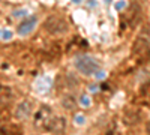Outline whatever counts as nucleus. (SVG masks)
<instances>
[{
  "mask_svg": "<svg viewBox=\"0 0 150 135\" xmlns=\"http://www.w3.org/2000/svg\"><path fill=\"white\" fill-rule=\"evenodd\" d=\"M36 23H38V18L36 17H29V18H26L24 21H21L18 24V35L20 36L30 35L35 30V27H36Z\"/></svg>",
  "mask_w": 150,
  "mask_h": 135,
  "instance_id": "nucleus-5",
  "label": "nucleus"
},
{
  "mask_svg": "<svg viewBox=\"0 0 150 135\" xmlns=\"http://www.w3.org/2000/svg\"><path fill=\"white\" fill-rule=\"evenodd\" d=\"M65 126H66V122H65L63 117L53 116L51 119H50L48 125L45 126V129L50 131V132H54V134H62L65 131Z\"/></svg>",
  "mask_w": 150,
  "mask_h": 135,
  "instance_id": "nucleus-4",
  "label": "nucleus"
},
{
  "mask_svg": "<svg viewBox=\"0 0 150 135\" xmlns=\"http://www.w3.org/2000/svg\"><path fill=\"white\" fill-rule=\"evenodd\" d=\"M132 56L138 60V62H146L150 59V47L146 39H137L132 47Z\"/></svg>",
  "mask_w": 150,
  "mask_h": 135,
  "instance_id": "nucleus-3",
  "label": "nucleus"
},
{
  "mask_svg": "<svg viewBox=\"0 0 150 135\" xmlns=\"http://www.w3.org/2000/svg\"><path fill=\"white\" fill-rule=\"evenodd\" d=\"M140 95L144 98L146 101H150V81H147V83H144V84L141 86Z\"/></svg>",
  "mask_w": 150,
  "mask_h": 135,
  "instance_id": "nucleus-7",
  "label": "nucleus"
},
{
  "mask_svg": "<svg viewBox=\"0 0 150 135\" xmlns=\"http://www.w3.org/2000/svg\"><path fill=\"white\" fill-rule=\"evenodd\" d=\"M44 29L45 32H48L53 36H60L69 32V23L59 15H50L45 21H44Z\"/></svg>",
  "mask_w": 150,
  "mask_h": 135,
  "instance_id": "nucleus-2",
  "label": "nucleus"
},
{
  "mask_svg": "<svg viewBox=\"0 0 150 135\" xmlns=\"http://www.w3.org/2000/svg\"><path fill=\"white\" fill-rule=\"evenodd\" d=\"M72 2H75V3H80V2H83V0H72Z\"/></svg>",
  "mask_w": 150,
  "mask_h": 135,
  "instance_id": "nucleus-11",
  "label": "nucleus"
},
{
  "mask_svg": "<svg viewBox=\"0 0 150 135\" xmlns=\"http://www.w3.org/2000/svg\"><path fill=\"white\" fill-rule=\"evenodd\" d=\"M63 107H65V108H69V110H72V108L75 107V102H74L72 98H68V99L65 98V99H63Z\"/></svg>",
  "mask_w": 150,
  "mask_h": 135,
  "instance_id": "nucleus-8",
  "label": "nucleus"
},
{
  "mask_svg": "<svg viewBox=\"0 0 150 135\" xmlns=\"http://www.w3.org/2000/svg\"><path fill=\"white\" fill-rule=\"evenodd\" d=\"M147 135H150V123L147 125Z\"/></svg>",
  "mask_w": 150,
  "mask_h": 135,
  "instance_id": "nucleus-10",
  "label": "nucleus"
},
{
  "mask_svg": "<svg viewBox=\"0 0 150 135\" xmlns=\"http://www.w3.org/2000/svg\"><path fill=\"white\" fill-rule=\"evenodd\" d=\"M2 36H3V39H9V38H11V33H9V32H5V30H3Z\"/></svg>",
  "mask_w": 150,
  "mask_h": 135,
  "instance_id": "nucleus-9",
  "label": "nucleus"
},
{
  "mask_svg": "<svg viewBox=\"0 0 150 135\" xmlns=\"http://www.w3.org/2000/svg\"><path fill=\"white\" fill-rule=\"evenodd\" d=\"M32 111V104L29 101H23L17 105V110H15V116L18 119H26Z\"/></svg>",
  "mask_w": 150,
  "mask_h": 135,
  "instance_id": "nucleus-6",
  "label": "nucleus"
},
{
  "mask_svg": "<svg viewBox=\"0 0 150 135\" xmlns=\"http://www.w3.org/2000/svg\"><path fill=\"white\" fill-rule=\"evenodd\" d=\"M75 68L80 74L86 77H96V78H102L104 72H101L99 65L89 56H80L75 59Z\"/></svg>",
  "mask_w": 150,
  "mask_h": 135,
  "instance_id": "nucleus-1",
  "label": "nucleus"
}]
</instances>
